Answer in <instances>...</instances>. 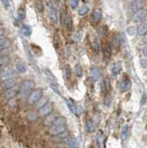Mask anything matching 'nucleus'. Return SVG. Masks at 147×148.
<instances>
[{
	"instance_id": "f257e3e1",
	"label": "nucleus",
	"mask_w": 147,
	"mask_h": 148,
	"mask_svg": "<svg viewBox=\"0 0 147 148\" xmlns=\"http://www.w3.org/2000/svg\"><path fill=\"white\" fill-rule=\"evenodd\" d=\"M35 87V83L33 80H25L22 82L21 85L20 86V92L19 95L21 97H25L28 95L31 90Z\"/></svg>"
},
{
	"instance_id": "f03ea898",
	"label": "nucleus",
	"mask_w": 147,
	"mask_h": 148,
	"mask_svg": "<svg viewBox=\"0 0 147 148\" xmlns=\"http://www.w3.org/2000/svg\"><path fill=\"white\" fill-rule=\"evenodd\" d=\"M42 96H43V90L42 89H36V90L33 91L28 97V104L29 105L37 104V102L42 98Z\"/></svg>"
},
{
	"instance_id": "7ed1b4c3",
	"label": "nucleus",
	"mask_w": 147,
	"mask_h": 148,
	"mask_svg": "<svg viewBox=\"0 0 147 148\" xmlns=\"http://www.w3.org/2000/svg\"><path fill=\"white\" fill-rule=\"evenodd\" d=\"M45 3H46V6L48 8L50 18H51V21L54 23H57V14L56 8H55V6L52 2V0H45Z\"/></svg>"
},
{
	"instance_id": "20e7f679",
	"label": "nucleus",
	"mask_w": 147,
	"mask_h": 148,
	"mask_svg": "<svg viewBox=\"0 0 147 148\" xmlns=\"http://www.w3.org/2000/svg\"><path fill=\"white\" fill-rule=\"evenodd\" d=\"M66 131V125H51V128L49 130L50 134L52 135H60Z\"/></svg>"
},
{
	"instance_id": "39448f33",
	"label": "nucleus",
	"mask_w": 147,
	"mask_h": 148,
	"mask_svg": "<svg viewBox=\"0 0 147 148\" xmlns=\"http://www.w3.org/2000/svg\"><path fill=\"white\" fill-rule=\"evenodd\" d=\"M147 15V10L144 8H141L132 15V21L134 22H140L142 21Z\"/></svg>"
},
{
	"instance_id": "423d86ee",
	"label": "nucleus",
	"mask_w": 147,
	"mask_h": 148,
	"mask_svg": "<svg viewBox=\"0 0 147 148\" xmlns=\"http://www.w3.org/2000/svg\"><path fill=\"white\" fill-rule=\"evenodd\" d=\"M53 111V105L51 103H46L39 109V114L41 117H47Z\"/></svg>"
},
{
	"instance_id": "0eeeda50",
	"label": "nucleus",
	"mask_w": 147,
	"mask_h": 148,
	"mask_svg": "<svg viewBox=\"0 0 147 148\" xmlns=\"http://www.w3.org/2000/svg\"><path fill=\"white\" fill-rule=\"evenodd\" d=\"M20 92V87H18L17 85H15L14 87H11L10 89H7L5 94H4V96L6 97V98H13V97H15Z\"/></svg>"
},
{
	"instance_id": "6e6552de",
	"label": "nucleus",
	"mask_w": 147,
	"mask_h": 148,
	"mask_svg": "<svg viewBox=\"0 0 147 148\" xmlns=\"http://www.w3.org/2000/svg\"><path fill=\"white\" fill-rule=\"evenodd\" d=\"M91 76L93 78L94 81H99L101 78H102V72H101V69L96 67V66H93L91 68Z\"/></svg>"
},
{
	"instance_id": "1a4fd4ad",
	"label": "nucleus",
	"mask_w": 147,
	"mask_h": 148,
	"mask_svg": "<svg viewBox=\"0 0 147 148\" xmlns=\"http://www.w3.org/2000/svg\"><path fill=\"white\" fill-rule=\"evenodd\" d=\"M144 0H135V1L131 4V6L130 8V12L135 13L136 11L139 10V9L144 8Z\"/></svg>"
},
{
	"instance_id": "9d476101",
	"label": "nucleus",
	"mask_w": 147,
	"mask_h": 148,
	"mask_svg": "<svg viewBox=\"0 0 147 148\" xmlns=\"http://www.w3.org/2000/svg\"><path fill=\"white\" fill-rule=\"evenodd\" d=\"M17 83V80L16 78H10V79H6L2 82V86L5 88V89H10L11 87H14Z\"/></svg>"
},
{
	"instance_id": "9b49d317",
	"label": "nucleus",
	"mask_w": 147,
	"mask_h": 148,
	"mask_svg": "<svg viewBox=\"0 0 147 148\" xmlns=\"http://www.w3.org/2000/svg\"><path fill=\"white\" fill-rule=\"evenodd\" d=\"M131 82L128 79H124V80L121 81L120 84H119V89L122 92H126L131 88Z\"/></svg>"
},
{
	"instance_id": "f8f14e48",
	"label": "nucleus",
	"mask_w": 147,
	"mask_h": 148,
	"mask_svg": "<svg viewBox=\"0 0 147 148\" xmlns=\"http://www.w3.org/2000/svg\"><path fill=\"white\" fill-rule=\"evenodd\" d=\"M92 18H93L94 22L98 23L101 21V18H102V12H101V9H99V8L94 9L93 13H92Z\"/></svg>"
},
{
	"instance_id": "ddd939ff",
	"label": "nucleus",
	"mask_w": 147,
	"mask_h": 148,
	"mask_svg": "<svg viewBox=\"0 0 147 148\" xmlns=\"http://www.w3.org/2000/svg\"><path fill=\"white\" fill-rule=\"evenodd\" d=\"M137 32H138V34L141 36H144L147 34V21L142 22L139 25V27H138V29H137Z\"/></svg>"
},
{
	"instance_id": "4468645a",
	"label": "nucleus",
	"mask_w": 147,
	"mask_h": 148,
	"mask_svg": "<svg viewBox=\"0 0 147 148\" xmlns=\"http://www.w3.org/2000/svg\"><path fill=\"white\" fill-rule=\"evenodd\" d=\"M10 45V41L4 37L3 32H1V37H0V47H1V50L8 48V46Z\"/></svg>"
},
{
	"instance_id": "2eb2a0df",
	"label": "nucleus",
	"mask_w": 147,
	"mask_h": 148,
	"mask_svg": "<svg viewBox=\"0 0 147 148\" xmlns=\"http://www.w3.org/2000/svg\"><path fill=\"white\" fill-rule=\"evenodd\" d=\"M129 133H130V128H129L128 125H124V126L121 128V131H120V135H121L122 141H125L128 138Z\"/></svg>"
},
{
	"instance_id": "dca6fc26",
	"label": "nucleus",
	"mask_w": 147,
	"mask_h": 148,
	"mask_svg": "<svg viewBox=\"0 0 147 148\" xmlns=\"http://www.w3.org/2000/svg\"><path fill=\"white\" fill-rule=\"evenodd\" d=\"M67 145H68V146H70V147L78 148V147H79L80 143H79V141H78V139H76V138H70V139H68V140H67Z\"/></svg>"
},
{
	"instance_id": "f3484780",
	"label": "nucleus",
	"mask_w": 147,
	"mask_h": 148,
	"mask_svg": "<svg viewBox=\"0 0 147 148\" xmlns=\"http://www.w3.org/2000/svg\"><path fill=\"white\" fill-rule=\"evenodd\" d=\"M121 69H122V63L118 61L114 64V66L112 68V72L114 75H118L121 71Z\"/></svg>"
},
{
	"instance_id": "a211bd4d",
	"label": "nucleus",
	"mask_w": 147,
	"mask_h": 148,
	"mask_svg": "<svg viewBox=\"0 0 147 148\" xmlns=\"http://www.w3.org/2000/svg\"><path fill=\"white\" fill-rule=\"evenodd\" d=\"M21 34L24 36H31V27L30 25H22L21 27Z\"/></svg>"
},
{
	"instance_id": "6ab92c4d",
	"label": "nucleus",
	"mask_w": 147,
	"mask_h": 148,
	"mask_svg": "<svg viewBox=\"0 0 147 148\" xmlns=\"http://www.w3.org/2000/svg\"><path fill=\"white\" fill-rule=\"evenodd\" d=\"M103 53H104V56H105V58H110V56H111V46H110L109 44H105V45Z\"/></svg>"
},
{
	"instance_id": "aec40b11",
	"label": "nucleus",
	"mask_w": 147,
	"mask_h": 148,
	"mask_svg": "<svg viewBox=\"0 0 147 148\" xmlns=\"http://www.w3.org/2000/svg\"><path fill=\"white\" fill-rule=\"evenodd\" d=\"M44 74H45V76H46V78L48 79V81L49 82H55V83H57V80H56V77H55L53 75V73L48 71V69H44Z\"/></svg>"
},
{
	"instance_id": "412c9836",
	"label": "nucleus",
	"mask_w": 147,
	"mask_h": 148,
	"mask_svg": "<svg viewBox=\"0 0 147 148\" xmlns=\"http://www.w3.org/2000/svg\"><path fill=\"white\" fill-rule=\"evenodd\" d=\"M16 69H17V71H19L20 73H25L27 71V68L25 66V64L24 63H22V62H19V63H17L16 65Z\"/></svg>"
},
{
	"instance_id": "4be33fe9",
	"label": "nucleus",
	"mask_w": 147,
	"mask_h": 148,
	"mask_svg": "<svg viewBox=\"0 0 147 148\" xmlns=\"http://www.w3.org/2000/svg\"><path fill=\"white\" fill-rule=\"evenodd\" d=\"M0 63H1V67H7L8 65L10 64V58H8V56L2 55Z\"/></svg>"
},
{
	"instance_id": "5701e85b",
	"label": "nucleus",
	"mask_w": 147,
	"mask_h": 148,
	"mask_svg": "<svg viewBox=\"0 0 147 148\" xmlns=\"http://www.w3.org/2000/svg\"><path fill=\"white\" fill-rule=\"evenodd\" d=\"M65 103L67 104L68 108H70L71 113H76V106H74V104H73L72 101H70V100H65Z\"/></svg>"
},
{
	"instance_id": "b1692460",
	"label": "nucleus",
	"mask_w": 147,
	"mask_h": 148,
	"mask_svg": "<svg viewBox=\"0 0 147 148\" xmlns=\"http://www.w3.org/2000/svg\"><path fill=\"white\" fill-rule=\"evenodd\" d=\"M64 24L66 25L67 29H68V31H70V30L72 29V26H73V22H72V18H71V17L68 16L67 18H66V21H65V23H64Z\"/></svg>"
},
{
	"instance_id": "393cba45",
	"label": "nucleus",
	"mask_w": 147,
	"mask_h": 148,
	"mask_svg": "<svg viewBox=\"0 0 147 148\" xmlns=\"http://www.w3.org/2000/svg\"><path fill=\"white\" fill-rule=\"evenodd\" d=\"M64 69H65V76L68 80H70L71 77V68L68 64H66L65 67H64Z\"/></svg>"
},
{
	"instance_id": "a878e982",
	"label": "nucleus",
	"mask_w": 147,
	"mask_h": 148,
	"mask_svg": "<svg viewBox=\"0 0 147 148\" xmlns=\"http://www.w3.org/2000/svg\"><path fill=\"white\" fill-rule=\"evenodd\" d=\"M27 118H28L30 121H34V120L37 119L38 114H37V112H35V111H31V112L28 114V116H27Z\"/></svg>"
},
{
	"instance_id": "bb28decb",
	"label": "nucleus",
	"mask_w": 147,
	"mask_h": 148,
	"mask_svg": "<svg viewBox=\"0 0 147 148\" xmlns=\"http://www.w3.org/2000/svg\"><path fill=\"white\" fill-rule=\"evenodd\" d=\"M96 141H97V145L100 148H103L104 146V137L102 135V133L99 132L97 134V137H96Z\"/></svg>"
},
{
	"instance_id": "cd10ccee",
	"label": "nucleus",
	"mask_w": 147,
	"mask_h": 148,
	"mask_svg": "<svg viewBox=\"0 0 147 148\" xmlns=\"http://www.w3.org/2000/svg\"><path fill=\"white\" fill-rule=\"evenodd\" d=\"M49 85L50 87H51V89L56 92V94H57L58 95H61L60 92H59V89L57 87V83H55V82H49Z\"/></svg>"
},
{
	"instance_id": "c85d7f7f",
	"label": "nucleus",
	"mask_w": 147,
	"mask_h": 148,
	"mask_svg": "<svg viewBox=\"0 0 147 148\" xmlns=\"http://www.w3.org/2000/svg\"><path fill=\"white\" fill-rule=\"evenodd\" d=\"M86 129H87V132H94V122H92L91 120L86 121Z\"/></svg>"
},
{
	"instance_id": "c756f323",
	"label": "nucleus",
	"mask_w": 147,
	"mask_h": 148,
	"mask_svg": "<svg viewBox=\"0 0 147 148\" xmlns=\"http://www.w3.org/2000/svg\"><path fill=\"white\" fill-rule=\"evenodd\" d=\"M75 72H76L77 77H79V78L82 77V68L80 64H77L75 66Z\"/></svg>"
},
{
	"instance_id": "7c9ffc66",
	"label": "nucleus",
	"mask_w": 147,
	"mask_h": 148,
	"mask_svg": "<svg viewBox=\"0 0 147 148\" xmlns=\"http://www.w3.org/2000/svg\"><path fill=\"white\" fill-rule=\"evenodd\" d=\"M89 12V8L88 7H86V6H83V7H81L80 9H79V15L80 16H84L86 15L87 13Z\"/></svg>"
},
{
	"instance_id": "2f4dec72",
	"label": "nucleus",
	"mask_w": 147,
	"mask_h": 148,
	"mask_svg": "<svg viewBox=\"0 0 147 148\" xmlns=\"http://www.w3.org/2000/svg\"><path fill=\"white\" fill-rule=\"evenodd\" d=\"M68 4L72 9H76L79 6V0H68Z\"/></svg>"
},
{
	"instance_id": "473e14b6",
	"label": "nucleus",
	"mask_w": 147,
	"mask_h": 148,
	"mask_svg": "<svg viewBox=\"0 0 147 148\" xmlns=\"http://www.w3.org/2000/svg\"><path fill=\"white\" fill-rule=\"evenodd\" d=\"M136 32H137V30H136V28L134 26H130L128 28V34L129 35L133 36L136 34Z\"/></svg>"
},
{
	"instance_id": "72a5a7b5",
	"label": "nucleus",
	"mask_w": 147,
	"mask_h": 148,
	"mask_svg": "<svg viewBox=\"0 0 147 148\" xmlns=\"http://www.w3.org/2000/svg\"><path fill=\"white\" fill-rule=\"evenodd\" d=\"M26 16V12L23 8H20L19 11H18V17H19L20 20H22V18H24Z\"/></svg>"
},
{
	"instance_id": "f704fd0d",
	"label": "nucleus",
	"mask_w": 147,
	"mask_h": 148,
	"mask_svg": "<svg viewBox=\"0 0 147 148\" xmlns=\"http://www.w3.org/2000/svg\"><path fill=\"white\" fill-rule=\"evenodd\" d=\"M57 118L55 117V116H51V117H48L46 119H45V124H47V125H50L51 126L52 123L55 121V119H56Z\"/></svg>"
},
{
	"instance_id": "c9c22d12",
	"label": "nucleus",
	"mask_w": 147,
	"mask_h": 148,
	"mask_svg": "<svg viewBox=\"0 0 147 148\" xmlns=\"http://www.w3.org/2000/svg\"><path fill=\"white\" fill-rule=\"evenodd\" d=\"M93 46H94V49L96 51V52H98L99 49H100V45H99L98 41L96 40V39L93 42Z\"/></svg>"
},
{
	"instance_id": "e433bc0d",
	"label": "nucleus",
	"mask_w": 147,
	"mask_h": 148,
	"mask_svg": "<svg viewBox=\"0 0 147 148\" xmlns=\"http://www.w3.org/2000/svg\"><path fill=\"white\" fill-rule=\"evenodd\" d=\"M8 105H10V108H15L17 106V101L14 98H10V101H8Z\"/></svg>"
},
{
	"instance_id": "4c0bfd02",
	"label": "nucleus",
	"mask_w": 147,
	"mask_h": 148,
	"mask_svg": "<svg viewBox=\"0 0 147 148\" xmlns=\"http://www.w3.org/2000/svg\"><path fill=\"white\" fill-rule=\"evenodd\" d=\"M140 64L142 65V68L147 69V58H142L140 60Z\"/></svg>"
},
{
	"instance_id": "58836bf2",
	"label": "nucleus",
	"mask_w": 147,
	"mask_h": 148,
	"mask_svg": "<svg viewBox=\"0 0 147 148\" xmlns=\"http://www.w3.org/2000/svg\"><path fill=\"white\" fill-rule=\"evenodd\" d=\"M3 5H4V7H5V8H8L10 6V0H1Z\"/></svg>"
},
{
	"instance_id": "ea45409f",
	"label": "nucleus",
	"mask_w": 147,
	"mask_h": 148,
	"mask_svg": "<svg viewBox=\"0 0 147 148\" xmlns=\"http://www.w3.org/2000/svg\"><path fill=\"white\" fill-rule=\"evenodd\" d=\"M142 55L144 56V57H147V45H145L144 48H142Z\"/></svg>"
},
{
	"instance_id": "a19ab883",
	"label": "nucleus",
	"mask_w": 147,
	"mask_h": 148,
	"mask_svg": "<svg viewBox=\"0 0 147 148\" xmlns=\"http://www.w3.org/2000/svg\"><path fill=\"white\" fill-rule=\"evenodd\" d=\"M144 43H147V34L144 36Z\"/></svg>"
},
{
	"instance_id": "79ce46f5",
	"label": "nucleus",
	"mask_w": 147,
	"mask_h": 148,
	"mask_svg": "<svg viewBox=\"0 0 147 148\" xmlns=\"http://www.w3.org/2000/svg\"><path fill=\"white\" fill-rule=\"evenodd\" d=\"M68 148H74V147H70V146H68Z\"/></svg>"
},
{
	"instance_id": "37998d69",
	"label": "nucleus",
	"mask_w": 147,
	"mask_h": 148,
	"mask_svg": "<svg viewBox=\"0 0 147 148\" xmlns=\"http://www.w3.org/2000/svg\"><path fill=\"white\" fill-rule=\"evenodd\" d=\"M146 98H147V92H146Z\"/></svg>"
},
{
	"instance_id": "c03bdc74",
	"label": "nucleus",
	"mask_w": 147,
	"mask_h": 148,
	"mask_svg": "<svg viewBox=\"0 0 147 148\" xmlns=\"http://www.w3.org/2000/svg\"><path fill=\"white\" fill-rule=\"evenodd\" d=\"M146 131H147V127H146Z\"/></svg>"
},
{
	"instance_id": "a18cd8bd",
	"label": "nucleus",
	"mask_w": 147,
	"mask_h": 148,
	"mask_svg": "<svg viewBox=\"0 0 147 148\" xmlns=\"http://www.w3.org/2000/svg\"><path fill=\"white\" fill-rule=\"evenodd\" d=\"M58 1H59V0H58Z\"/></svg>"
}]
</instances>
